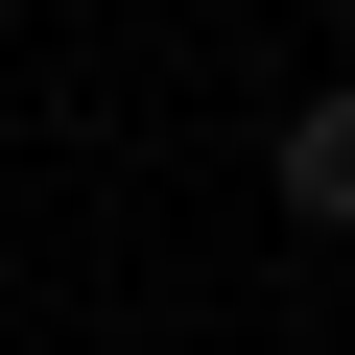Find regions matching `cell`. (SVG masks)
Returning a JSON list of instances; mask_svg holds the SVG:
<instances>
[{
  "label": "cell",
  "mask_w": 355,
  "mask_h": 355,
  "mask_svg": "<svg viewBox=\"0 0 355 355\" xmlns=\"http://www.w3.org/2000/svg\"><path fill=\"white\" fill-rule=\"evenodd\" d=\"M284 214H331V237H355V95H308V119H284Z\"/></svg>",
  "instance_id": "6da1fadb"
}]
</instances>
